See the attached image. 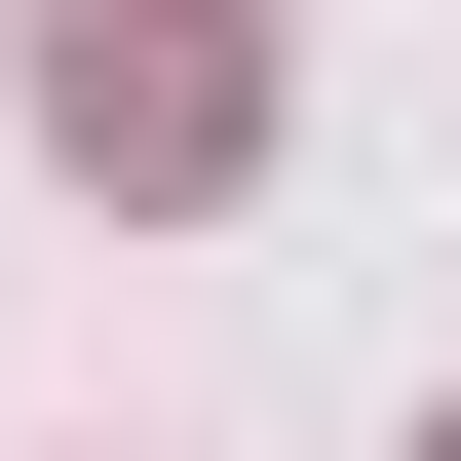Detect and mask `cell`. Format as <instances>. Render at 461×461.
<instances>
[{"label":"cell","instance_id":"obj_1","mask_svg":"<svg viewBox=\"0 0 461 461\" xmlns=\"http://www.w3.org/2000/svg\"><path fill=\"white\" fill-rule=\"evenodd\" d=\"M39 154H77V193H230V154H269V39H230V0H39Z\"/></svg>","mask_w":461,"mask_h":461},{"label":"cell","instance_id":"obj_2","mask_svg":"<svg viewBox=\"0 0 461 461\" xmlns=\"http://www.w3.org/2000/svg\"><path fill=\"white\" fill-rule=\"evenodd\" d=\"M423 461H461V423H423Z\"/></svg>","mask_w":461,"mask_h":461}]
</instances>
